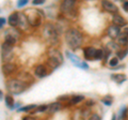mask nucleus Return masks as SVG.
<instances>
[{
  "label": "nucleus",
  "mask_w": 128,
  "mask_h": 120,
  "mask_svg": "<svg viewBox=\"0 0 128 120\" xmlns=\"http://www.w3.org/2000/svg\"><path fill=\"white\" fill-rule=\"evenodd\" d=\"M127 111H128V109H127V107H125V106H123L122 108H121V111H120V115H121V117H120V119L121 120H124L126 118V116H127Z\"/></svg>",
  "instance_id": "29"
},
{
  "label": "nucleus",
  "mask_w": 128,
  "mask_h": 120,
  "mask_svg": "<svg viewBox=\"0 0 128 120\" xmlns=\"http://www.w3.org/2000/svg\"><path fill=\"white\" fill-rule=\"evenodd\" d=\"M6 87L10 94H20L29 87V85L22 79L10 78L6 82Z\"/></svg>",
  "instance_id": "4"
},
{
  "label": "nucleus",
  "mask_w": 128,
  "mask_h": 120,
  "mask_svg": "<svg viewBox=\"0 0 128 120\" xmlns=\"http://www.w3.org/2000/svg\"><path fill=\"white\" fill-rule=\"evenodd\" d=\"M104 56H105V50L104 49H97L95 55V60H104Z\"/></svg>",
  "instance_id": "26"
},
{
  "label": "nucleus",
  "mask_w": 128,
  "mask_h": 120,
  "mask_svg": "<svg viewBox=\"0 0 128 120\" xmlns=\"http://www.w3.org/2000/svg\"><path fill=\"white\" fill-rule=\"evenodd\" d=\"M19 37H20V32H19L18 29H16L14 27H11L9 29L4 30V41L8 44L10 45L14 46L16 43L18 42L19 40Z\"/></svg>",
  "instance_id": "6"
},
{
  "label": "nucleus",
  "mask_w": 128,
  "mask_h": 120,
  "mask_svg": "<svg viewBox=\"0 0 128 120\" xmlns=\"http://www.w3.org/2000/svg\"><path fill=\"white\" fill-rule=\"evenodd\" d=\"M123 9L125 12H128V1H124L123 2Z\"/></svg>",
  "instance_id": "34"
},
{
  "label": "nucleus",
  "mask_w": 128,
  "mask_h": 120,
  "mask_svg": "<svg viewBox=\"0 0 128 120\" xmlns=\"http://www.w3.org/2000/svg\"><path fill=\"white\" fill-rule=\"evenodd\" d=\"M34 73H35V76L36 77L43 78L47 75V68L44 65H38L34 69Z\"/></svg>",
  "instance_id": "15"
},
{
  "label": "nucleus",
  "mask_w": 128,
  "mask_h": 120,
  "mask_svg": "<svg viewBox=\"0 0 128 120\" xmlns=\"http://www.w3.org/2000/svg\"><path fill=\"white\" fill-rule=\"evenodd\" d=\"M83 50V56H84L86 60H95V55L97 48L93 46H86L82 49Z\"/></svg>",
  "instance_id": "13"
},
{
  "label": "nucleus",
  "mask_w": 128,
  "mask_h": 120,
  "mask_svg": "<svg viewBox=\"0 0 128 120\" xmlns=\"http://www.w3.org/2000/svg\"><path fill=\"white\" fill-rule=\"evenodd\" d=\"M28 21H29L31 27H38L42 25V21L44 18V13L41 10H36V9H28V11L25 12Z\"/></svg>",
  "instance_id": "5"
},
{
  "label": "nucleus",
  "mask_w": 128,
  "mask_h": 120,
  "mask_svg": "<svg viewBox=\"0 0 128 120\" xmlns=\"http://www.w3.org/2000/svg\"><path fill=\"white\" fill-rule=\"evenodd\" d=\"M47 65L52 70H56L63 63V55L56 47H49L47 49Z\"/></svg>",
  "instance_id": "3"
},
{
  "label": "nucleus",
  "mask_w": 128,
  "mask_h": 120,
  "mask_svg": "<svg viewBox=\"0 0 128 120\" xmlns=\"http://www.w3.org/2000/svg\"><path fill=\"white\" fill-rule=\"evenodd\" d=\"M89 120H102V118H100V116L97 114H92L89 117Z\"/></svg>",
  "instance_id": "30"
},
{
  "label": "nucleus",
  "mask_w": 128,
  "mask_h": 120,
  "mask_svg": "<svg viewBox=\"0 0 128 120\" xmlns=\"http://www.w3.org/2000/svg\"><path fill=\"white\" fill-rule=\"evenodd\" d=\"M86 107L93 106V105H94V101H92V100H91V101H86Z\"/></svg>",
  "instance_id": "35"
},
{
  "label": "nucleus",
  "mask_w": 128,
  "mask_h": 120,
  "mask_svg": "<svg viewBox=\"0 0 128 120\" xmlns=\"http://www.w3.org/2000/svg\"><path fill=\"white\" fill-rule=\"evenodd\" d=\"M118 63H120V59L116 57V56H114V57L110 58V60L108 61V66L110 68H115V67L118 66Z\"/></svg>",
  "instance_id": "25"
},
{
  "label": "nucleus",
  "mask_w": 128,
  "mask_h": 120,
  "mask_svg": "<svg viewBox=\"0 0 128 120\" xmlns=\"http://www.w3.org/2000/svg\"><path fill=\"white\" fill-rule=\"evenodd\" d=\"M112 24L121 28L123 26H126L127 25V22H126V19L122 16V15L114 14L113 16H112Z\"/></svg>",
  "instance_id": "14"
},
{
  "label": "nucleus",
  "mask_w": 128,
  "mask_h": 120,
  "mask_svg": "<svg viewBox=\"0 0 128 120\" xmlns=\"http://www.w3.org/2000/svg\"><path fill=\"white\" fill-rule=\"evenodd\" d=\"M42 35H43L44 40L50 45V47H54V45H57L59 43L60 33L58 31L57 26H54L52 23L45 24V26L43 28Z\"/></svg>",
  "instance_id": "2"
},
{
  "label": "nucleus",
  "mask_w": 128,
  "mask_h": 120,
  "mask_svg": "<svg viewBox=\"0 0 128 120\" xmlns=\"http://www.w3.org/2000/svg\"><path fill=\"white\" fill-rule=\"evenodd\" d=\"M111 78H112V81H114L116 84L121 85L122 83H124L126 81V75L123 74V73H115V74L111 75Z\"/></svg>",
  "instance_id": "19"
},
{
  "label": "nucleus",
  "mask_w": 128,
  "mask_h": 120,
  "mask_svg": "<svg viewBox=\"0 0 128 120\" xmlns=\"http://www.w3.org/2000/svg\"><path fill=\"white\" fill-rule=\"evenodd\" d=\"M62 108V105L60 102H54L48 105V114H54L57 113V111H59L60 109Z\"/></svg>",
  "instance_id": "18"
},
{
  "label": "nucleus",
  "mask_w": 128,
  "mask_h": 120,
  "mask_svg": "<svg viewBox=\"0 0 128 120\" xmlns=\"http://www.w3.org/2000/svg\"><path fill=\"white\" fill-rule=\"evenodd\" d=\"M118 45L120 46H127L128 45V35H126L125 33H121V35L116 39Z\"/></svg>",
  "instance_id": "20"
},
{
  "label": "nucleus",
  "mask_w": 128,
  "mask_h": 120,
  "mask_svg": "<svg viewBox=\"0 0 128 120\" xmlns=\"http://www.w3.org/2000/svg\"><path fill=\"white\" fill-rule=\"evenodd\" d=\"M123 33H125L126 35H128V25H126L123 28Z\"/></svg>",
  "instance_id": "36"
},
{
  "label": "nucleus",
  "mask_w": 128,
  "mask_h": 120,
  "mask_svg": "<svg viewBox=\"0 0 128 120\" xmlns=\"http://www.w3.org/2000/svg\"><path fill=\"white\" fill-rule=\"evenodd\" d=\"M30 23L28 21V17L25 12H19V19H18V26L17 29L19 31H28L30 29Z\"/></svg>",
  "instance_id": "10"
},
{
  "label": "nucleus",
  "mask_w": 128,
  "mask_h": 120,
  "mask_svg": "<svg viewBox=\"0 0 128 120\" xmlns=\"http://www.w3.org/2000/svg\"><path fill=\"white\" fill-rule=\"evenodd\" d=\"M1 57L3 61H6V63L11 61V59L13 58V46L3 42L1 45Z\"/></svg>",
  "instance_id": "8"
},
{
  "label": "nucleus",
  "mask_w": 128,
  "mask_h": 120,
  "mask_svg": "<svg viewBox=\"0 0 128 120\" xmlns=\"http://www.w3.org/2000/svg\"><path fill=\"white\" fill-rule=\"evenodd\" d=\"M4 25H6V18L1 17V18H0V28L3 29V28H4Z\"/></svg>",
  "instance_id": "33"
},
{
  "label": "nucleus",
  "mask_w": 128,
  "mask_h": 120,
  "mask_svg": "<svg viewBox=\"0 0 128 120\" xmlns=\"http://www.w3.org/2000/svg\"><path fill=\"white\" fill-rule=\"evenodd\" d=\"M75 6L76 1H74V0H65V1H62L60 3V10L64 14L72 15L73 11L75 10Z\"/></svg>",
  "instance_id": "9"
},
{
  "label": "nucleus",
  "mask_w": 128,
  "mask_h": 120,
  "mask_svg": "<svg viewBox=\"0 0 128 120\" xmlns=\"http://www.w3.org/2000/svg\"><path fill=\"white\" fill-rule=\"evenodd\" d=\"M102 8L104 10H105L106 12H108V13H111V14H118V7L114 5L113 2L111 1H102Z\"/></svg>",
  "instance_id": "12"
},
{
  "label": "nucleus",
  "mask_w": 128,
  "mask_h": 120,
  "mask_svg": "<svg viewBox=\"0 0 128 120\" xmlns=\"http://www.w3.org/2000/svg\"><path fill=\"white\" fill-rule=\"evenodd\" d=\"M26 5H28V0H20V1L17 2V8H22Z\"/></svg>",
  "instance_id": "31"
},
{
  "label": "nucleus",
  "mask_w": 128,
  "mask_h": 120,
  "mask_svg": "<svg viewBox=\"0 0 128 120\" xmlns=\"http://www.w3.org/2000/svg\"><path fill=\"white\" fill-rule=\"evenodd\" d=\"M127 54H128V50L127 49H120L118 53H116V57L120 60H123L127 56Z\"/></svg>",
  "instance_id": "27"
},
{
  "label": "nucleus",
  "mask_w": 128,
  "mask_h": 120,
  "mask_svg": "<svg viewBox=\"0 0 128 120\" xmlns=\"http://www.w3.org/2000/svg\"><path fill=\"white\" fill-rule=\"evenodd\" d=\"M44 3H45V0H33V1H32V5H34V6L44 5Z\"/></svg>",
  "instance_id": "32"
},
{
  "label": "nucleus",
  "mask_w": 128,
  "mask_h": 120,
  "mask_svg": "<svg viewBox=\"0 0 128 120\" xmlns=\"http://www.w3.org/2000/svg\"><path fill=\"white\" fill-rule=\"evenodd\" d=\"M65 54H66V57L70 60V62L73 63L75 67H77V68H79V69H81V70H89V66H88V63L86 61H82L78 56H76L75 54L70 53V50H66Z\"/></svg>",
  "instance_id": "7"
},
{
  "label": "nucleus",
  "mask_w": 128,
  "mask_h": 120,
  "mask_svg": "<svg viewBox=\"0 0 128 120\" xmlns=\"http://www.w3.org/2000/svg\"><path fill=\"white\" fill-rule=\"evenodd\" d=\"M16 71V66L14 63H11V62H8V63H4L2 66V73L4 75H11L12 73H14Z\"/></svg>",
  "instance_id": "16"
},
{
  "label": "nucleus",
  "mask_w": 128,
  "mask_h": 120,
  "mask_svg": "<svg viewBox=\"0 0 128 120\" xmlns=\"http://www.w3.org/2000/svg\"><path fill=\"white\" fill-rule=\"evenodd\" d=\"M122 33V30H121V28L118 27V26H115L113 25V24H111V25L107 28V34H108V37H109L110 39L112 40H116L120 35H121Z\"/></svg>",
  "instance_id": "11"
},
{
  "label": "nucleus",
  "mask_w": 128,
  "mask_h": 120,
  "mask_svg": "<svg viewBox=\"0 0 128 120\" xmlns=\"http://www.w3.org/2000/svg\"><path fill=\"white\" fill-rule=\"evenodd\" d=\"M38 108V106L35 105V104H32V105H28V106H25V107H20V108L18 109L19 113H24V111H32V113H34V110Z\"/></svg>",
  "instance_id": "23"
},
{
  "label": "nucleus",
  "mask_w": 128,
  "mask_h": 120,
  "mask_svg": "<svg viewBox=\"0 0 128 120\" xmlns=\"http://www.w3.org/2000/svg\"><path fill=\"white\" fill-rule=\"evenodd\" d=\"M83 100H84V97H83V95H74V97L70 100L68 104L70 105H77V104L81 103Z\"/></svg>",
  "instance_id": "21"
},
{
  "label": "nucleus",
  "mask_w": 128,
  "mask_h": 120,
  "mask_svg": "<svg viewBox=\"0 0 128 120\" xmlns=\"http://www.w3.org/2000/svg\"><path fill=\"white\" fill-rule=\"evenodd\" d=\"M64 40L70 49L76 50L81 47L83 43V34L76 28H68L64 33Z\"/></svg>",
  "instance_id": "1"
},
{
  "label": "nucleus",
  "mask_w": 128,
  "mask_h": 120,
  "mask_svg": "<svg viewBox=\"0 0 128 120\" xmlns=\"http://www.w3.org/2000/svg\"><path fill=\"white\" fill-rule=\"evenodd\" d=\"M18 19H19V12H13L10 16L9 19H8V23L11 27H14V28H17L18 26Z\"/></svg>",
  "instance_id": "17"
},
{
  "label": "nucleus",
  "mask_w": 128,
  "mask_h": 120,
  "mask_svg": "<svg viewBox=\"0 0 128 120\" xmlns=\"http://www.w3.org/2000/svg\"><path fill=\"white\" fill-rule=\"evenodd\" d=\"M102 103L104 104V105L106 106H111L112 103H113V98L111 97V95H106L105 98H102Z\"/></svg>",
  "instance_id": "24"
},
{
  "label": "nucleus",
  "mask_w": 128,
  "mask_h": 120,
  "mask_svg": "<svg viewBox=\"0 0 128 120\" xmlns=\"http://www.w3.org/2000/svg\"><path fill=\"white\" fill-rule=\"evenodd\" d=\"M111 120H116V115H115V114L112 115V118H111Z\"/></svg>",
  "instance_id": "38"
},
{
  "label": "nucleus",
  "mask_w": 128,
  "mask_h": 120,
  "mask_svg": "<svg viewBox=\"0 0 128 120\" xmlns=\"http://www.w3.org/2000/svg\"><path fill=\"white\" fill-rule=\"evenodd\" d=\"M22 120H36V119L33 118V117H30V116H26V117L22 118Z\"/></svg>",
  "instance_id": "37"
},
{
  "label": "nucleus",
  "mask_w": 128,
  "mask_h": 120,
  "mask_svg": "<svg viewBox=\"0 0 128 120\" xmlns=\"http://www.w3.org/2000/svg\"><path fill=\"white\" fill-rule=\"evenodd\" d=\"M47 110H48V105L44 104V105L38 106V108L34 110V113H47Z\"/></svg>",
  "instance_id": "28"
},
{
  "label": "nucleus",
  "mask_w": 128,
  "mask_h": 120,
  "mask_svg": "<svg viewBox=\"0 0 128 120\" xmlns=\"http://www.w3.org/2000/svg\"><path fill=\"white\" fill-rule=\"evenodd\" d=\"M4 102H6V105L9 107V108L11 109H13L15 108V105H14V99L12 95H6V98H4Z\"/></svg>",
  "instance_id": "22"
}]
</instances>
